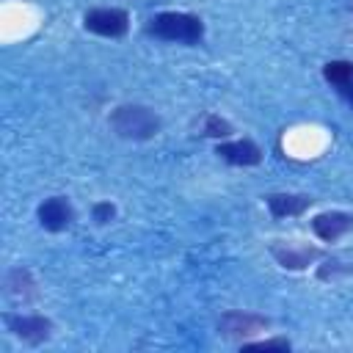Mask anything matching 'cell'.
<instances>
[{
    "label": "cell",
    "mask_w": 353,
    "mask_h": 353,
    "mask_svg": "<svg viewBox=\"0 0 353 353\" xmlns=\"http://www.w3.org/2000/svg\"><path fill=\"white\" fill-rule=\"evenodd\" d=\"M146 33L160 41L176 44H199L204 39V22L196 14L185 11H160L146 22Z\"/></svg>",
    "instance_id": "obj_1"
},
{
    "label": "cell",
    "mask_w": 353,
    "mask_h": 353,
    "mask_svg": "<svg viewBox=\"0 0 353 353\" xmlns=\"http://www.w3.org/2000/svg\"><path fill=\"white\" fill-rule=\"evenodd\" d=\"M160 116L146 105H119L110 113V130L127 141H149L160 132Z\"/></svg>",
    "instance_id": "obj_2"
},
{
    "label": "cell",
    "mask_w": 353,
    "mask_h": 353,
    "mask_svg": "<svg viewBox=\"0 0 353 353\" xmlns=\"http://www.w3.org/2000/svg\"><path fill=\"white\" fill-rule=\"evenodd\" d=\"M83 28L105 39H121L130 30V14L124 8H88L83 14Z\"/></svg>",
    "instance_id": "obj_3"
},
{
    "label": "cell",
    "mask_w": 353,
    "mask_h": 353,
    "mask_svg": "<svg viewBox=\"0 0 353 353\" xmlns=\"http://www.w3.org/2000/svg\"><path fill=\"white\" fill-rule=\"evenodd\" d=\"M3 323L17 339L28 345H41L52 336V320L44 314H3Z\"/></svg>",
    "instance_id": "obj_4"
},
{
    "label": "cell",
    "mask_w": 353,
    "mask_h": 353,
    "mask_svg": "<svg viewBox=\"0 0 353 353\" xmlns=\"http://www.w3.org/2000/svg\"><path fill=\"white\" fill-rule=\"evenodd\" d=\"M270 254H273V259L281 265V268H287V270H303V268H309L314 259H320L323 256V251L320 248H314V245H306V243H298V240H276L273 245H270Z\"/></svg>",
    "instance_id": "obj_5"
},
{
    "label": "cell",
    "mask_w": 353,
    "mask_h": 353,
    "mask_svg": "<svg viewBox=\"0 0 353 353\" xmlns=\"http://www.w3.org/2000/svg\"><path fill=\"white\" fill-rule=\"evenodd\" d=\"M270 325L268 317L262 314H251V312H226L221 320H218V334L226 336V339H248L259 331H265Z\"/></svg>",
    "instance_id": "obj_6"
},
{
    "label": "cell",
    "mask_w": 353,
    "mask_h": 353,
    "mask_svg": "<svg viewBox=\"0 0 353 353\" xmlns=\"http://www.w3.org/2000/svg\"><path fill=\"white\" fill-rule=\"evenodd\" d=\"M36 218H39L41 229H47V232H63L74 221V207H72V201L66 196H50V199H44L39 204Z\"/></svg>",
    "instance_id": "obj_7"
},
{
    "label": "cell",
    "mask_w": 353,
    "mask_h": 353,
    "mask_svg": "<svg viewBox=\"0 0 353 353\" xmlns=\"http://www.w3.org/2000/svg\"><path fill=\"white\" fill-rule=\"evenodd\" d=\"M309 226L323 243H336L342 234L353 229V215L342 210H328V212H317Z\"/></svg>",
    "instance_id": "obj_8"
},
{
    "label": "cell",
    "mask_w": 353,
    "mask_h": 353,
    "mask_svg": "<svg viewBox=\"0 0 353 353\" xmlns=\"http://www.w3.org/2000/svg\"><path fill=\"white\" fill-rule=\"evenodd\" d=\"M215 154L232 165H256L262 163V149L251 138H237V141H218Z\"/></svg>",
    "instance_id": "obj_9"
},
{
    "label": "cell",
    "mask_w": 353,
    "mask_h": 353,
    "mask_svg": "<svg viewBox=\"0 0 353 353\" xmlns=\"http://www.w3.org/2000/svg\"><path fill=\"white\" fill-rule=\"evenodd\" d=\"M268 210H270V215L273 218H298V215H303L309 207H312V196H306V193H270L268 199Z\"/></svg>",
    "instance_id": "obj_10"
},
{
    "label": "cell",
    "mask_w": 353,
    "mask_h": 353,
    "mask_svg": "<svg viewBox=\"0 0 353 353\" xmlns=\"http://www.w3.org/2000/svg\"><path fill=\"white\" fill-rule=\"evenodd\" d=\"M6 295L17 298V301H19V298H22V301L36 298V281H33L30 270H25V268L8 270V273H6Z\"/></svg>",
    "instance_id": "obj_11"
},
{
    "label": "cell",
    "mask_w": 353,
    "mask_h": 353,
    "mask_svg": "<svg viewBox=\"0 0 353 353\" xmlns=\"http://www.w3.org/2000/svg\"><path fill=\"white\" fill-rule=\"evenodd\" d=\"M323 77L331 85H336L339 91H345L350 85V80H353V63L350 61H328L323 66Z\"/></svg>",
    "instance_id": "obj_12"
},
{
    "label": "cell",
    "mask_w": 353,
    "mask_h": 353,
    "mask_svg": "<svg viewBox=\"0 0 353 353\" xmlns=\"http://www.w3.org/2000/svg\"><path fill=\"white\" fill-rule=\"evenodd\" d=\"M234 130H232V124L226 121V119H221V116H215V113H207L204 116V127H201V135H207V138H229Z\"/></svg>",
    "instance_id": "obj_13"
},
{
    "label": "cell",
    "mask_w": 353,
    "mask_h": 353,
    "mask_svg": "<svg viewBox=\"0 0 353 353\" xmlns=\"http://www.w3.org/2000/svg\"><path fill=\"white\" fill-rule=\"evenodd\" d=\"M245 350H290V339H262V342H243Z\"/></svg>",
    "instance_id": "obj_14"
},
{
    "label": "cell",
    "mask_w": 353,
    "mask_h": 353,
    "mask_svg": "<svg viewBox=\"0 0 353 353\" xmlns=\"http://www.w3.org/2000/svg\"><path fill=\"white\" fill-rule=\"evenodd\" d=\"M336 273H353V265H345V262H339V259H328L320 270H317V276L325 281V279H334Z\"/></svg>",
    "instance_id": "obj_15"
},
{
    "label": "cell",
    "mask_w": 353,
    "mask_h": 353,
    "mask_svg": "<svg viewBox=\"0 0 353 353\" xmlns=\"http://www.w3.org/2000/svg\"><path fill=\"white\" fill-rule=\"evenodd\" d=\"M91 212H94V221H97V223H102V226H105V223H110V221L116 218V207H113L110 201H97Z\"/></svg>",
    "instance_id": "obj_16"
},
{
    "label": "cell",
    "mask_w": 353,
    "mask_h": 353,
    "mask_svg": "<svg viewBox=\"0 0 353 353\" xmlns=\"http://www.w3.org/2000/svg\"><path fill=\"white\" fill-rule=\"evenodd\" d=\"M342 94H345V97H347V102H350V105H353V80H350V85H347V88H345V91H342Z\"/></svg>",
    "instance_id": "obj_17"
}]
</instances>
